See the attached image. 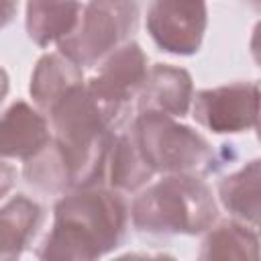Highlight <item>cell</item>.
I'll use <instances>...</instances> for the list:
<instances>
[{
	"label": "cell",
	"instance_id": "1",
	"mask_svg": "<svg viewBox=\"0 0 261 261\" xmlns=\"http://www.w3.org/2000/svg\"><path fill=\"white\" fill-rule=\"evenodd\" d=\"M53 226L37 257L45 261H92L124 241L128 206L122 192L108 186L75 188L57 200Z\"/></svg>",
	"mask_w": 261,
	"mask_h": 261
},
{
	"label": "cell",
	"instance_id": "2",
	"mask_svg": "<svg viewBox=\"0 0 261 261\" xmlns=\"http://www.w3.org/2000/svg\"><path fill=\"white\" fill-rule=\"evenodd\" d=\"M51 139L71 173V186H100L118 126L92 98L86 82L71 88L47 114Z\"/></svg>",
	"mask_w": 261,
	"mask_h": 261
},
{
	"label": "cell",
	"instance_id": "3",
	"mask_svg": "<svg viewBox=\"0 0 261 261\" xmlns=\"http://www.w3.org/2000/svg\"><path fill=\"white\" fill-rule=\"evenodd\" d=\"M128 218L143 234H202L216 222L218 206L200 175L175 173L147 186L133 200Z\"/></svg>",
	"mask_w": 261,
	"mask_h": 261
},
{
	"label": "cell",
	"instance_id": "4",
	"mask_svg": "<svg viewBox=\"0 0 261 261\" xmlns=\"http://www.w3.org/2000/svg\"><path fill=\"white\" fill-rule=\"evenodd\" d=\"M128 133L153 173L202 177L226 163L200 133L161 112H139Z\"/></svg>",
	"mask_w": 261,
	"mask_h": 261
},
{
	"label": "cell",
	"instance_id": "5",
	"mask_svg": "<svg viewBox=\"0 0 261 261\" xmlns=\"http://www.w3.org/2000/svg\"><path fill=\"white\" fill-rule=\"evenodd\" d=\"M139 27V0H90L75 31L57 43L59 53L82 69L96 67L124 45Z\"/></svg>",
	"mask_w": 261,
	"mask_h": 261
},
{
	"label": "cell",
	"instance_id": "6",
	"mask_svg": "<svg viewBox=\"0 0 261 261\" xmlns=\"http://www.w3.org/2000/svg\"><path fill=\"white\" fill-rule=\"evenodd\" d=\"M145 77L147 55L139 43L126 41L98 63V73L92 75L86 86L100 108L116 124H120Z\"/></svg>",
	"mask_w": 261,
	"mask_h": 261
},
{
	"label": "cell",
	"instance_id": "7",
	"mask_svg": "<svg viewBox=\"0 0 261 261\" xmlns=\"http://www.w3.org/2000/svg\"><path fill=\"white\" fill-rule=\"evenodd\" d=\"M192 116L216 135L253 130L259 118V86L255 82H234L200 90L192 98Z\"/></svg>",
	"mask_w": 261,
	"mask_h": 261
},
{
	"label": "cell",
	"instance_id": "8",
	"mask_svg": "<svg viewBox=\"0 0 261 261\" xmlns=\"http://www.w3.org/2000/svg\"><path fill=\"white\" fill-rule=\"evenodd\" d=\"M208 27L204 0H153L147 10V31L153 43L171 55L198 53Z\"/></svg>",
	"mask_w": 261,
	"mask_h": 261
},
{
	"label": "cell",
	"instance_id": "9",
	"mask_svg": "<svg viewBox=\"0 0 261 261\" xmlns=\"http://www.w3.org/2000/svg\"><path fill=\"white\" fill-rule=\"evenodd\" d=\"M194 98V82L188 69L169 63H155L137 94L139 112L151 110L167 116H186Z\"/></svg>",
	"mask_w": 261,
	"mask_h": 261
},
{
	"label": "cell",
	"instance_id": "10",
	"mask_svg": "<svg viewBox=\"0 0 261 261\" xmlns=\"http://www.w3.org/2000/svg\"><path fill=\"white\" fill-rule=\"evenodd\" d=\"M51 139L49 120L24 100L12 102L0 114V159H31Z\"/></svg>",
	"mask_w": 261,
	"mask_h": 261
},
{
	"label": "cell",
	"instance_id": "11",
	"mask_svg": "<svg viewBox=\"0 0 261 261\" xmlns=\"http://www.w3.org/2000/svg\"><path fill=\"white\" fill-rule=\"evenodd\" d=\"M82 67L75 65L71 59H67L61 53H47L43 55L31 75V98L39 112L45 116L49 110L75 86L84 84Z\"/></svg>",
	"mask_w": 261,
	"mask_h": 261
},
{
	"label": "cell",
	"instance_id": "12",
	"mask_svg": "<svg viewBox=\"0 0 261 261\" xmlns=\"http://www.w3.org/2000/svg\"><path fill=\"white\" fill-rule=\"evenodd\" d=\"M80 0H29L27 2V35L39 47H49L69 37L82 14Z\"/></svg>",
	"mask_w": 261,
	"mask_h": 261
},
{
	"label": "cell",
	"instance_id": "13",
	"mask_svg": "<svg viewBox=\"0 0 261 261\" xmlns=\"http://www.w3.org/2000/svg\"><path fill=\"white\" fill-rule=\"evenodd\" d=\"M43 224V208L18 194L0 206V261L18 259Z\"/></svg>",
	"mask_w": 261,
	"mask_h": 261
},
{
	"label": "cell",
	"instance_id": "14",
	"mask_svg": "<svg viewBox=\"0 0 261 261\" xmlns=\"http://www.w3.org/2000/svg\"><path fill=\"white\" fill-rule=\"evenodd\" d=\"M259 179L261 161L253 159L218 181V200L224 210L251 228L259 226Z\"/></svg>",
	"mask_w": 261,
	"mask_h": 261
},
{
	"label": "cell",
	"instance_id": "15",
	"mask_svg": "<svg viewBox=\"0 0 261 261\" xmlns=\"http://www.w3.org/2000/svg\"><path fill=\"white\" fill-rule=\"evenodd\" d=\"M153 175H155L153 169L147 165L130 133L114 135L108 149L106 173H104L108 188L130 194L147 186Z\"/></svg>",
	"mask_w": 261,
	"mask_h": 261
},
{
	"label": "cell",
	"instance_id": "16",
	"mask_svg": "<svg viewBox=\"0 0 261 261\" xmlns=\"http://www.w3.org/2000/svg\"><path fill=\"white\" fill-rule=\"evenodd\" d=\"M200 259H239V261H257L259 257V239L257 228L243 224L239 220H224L220 224H212L206 230L202 241Z\"/></svg>",
	"mask_w": 261,
	"mask_h": 261
},
{
	"label": "cell",
	"instance_id": "17",
	"mask_svg": "<svg viewBox=\"0 0 261 261\" xmlns=\"http://www.w3.org/2000/svg\"><path fill=\"white\" fill-rule=\"evenodd\" d=\"M22 175L29 186L45 194H65L73 190L71 173L53 139H49V143L41 151L24 161Z\"/></svg>",
	"mask_w": 261,
	"mask_h": 261
},
{
	"label": "cell",
	"instance_id": "18",
	"mask_svg": "<svg viewBox=\"0 0 261 261\" xmlns=\"http://www.w3.org/2000/svg\"><path fill=\"white\" fill-rule=\"evenodd\" d=\"M16 184V169L6 163V159H0V200L14 188Z\"/></svg>",
	"mask_w": 261,
	"mask_h": 261
},
{
	"label": "cell",
	"instance_id": "19",
	"mask_svg": "<svg viewBox=\"0 0 261 261\" xmlns=\"http://www.w3.org/2000/svg\"><path fill=\"white\" fill-rule=\"evenodd\" d=\"M18 10V0H0V29L8 27Z\"/></svg>",
	"mask_w": 261,
	"mask_h": 261
},
{
	"label": "cell",
	"instance_id": "20",
	"mask_svg": "<svg viewBox=\"0 0 261 261\" xmlns=\"http://www.w3.org/2000/svg\"><path fill=\"white\" fill-rule=\"evenodd\" d=\"M8 88H10V84H8V73L0 67V104L4 102V98H6V94H8Z\"/></svg>",
	"mask_w": 261,
	"mask_h": 261
},
{
	"label": "cell",
	"instance_id": "21",
	"mask_svg": "<svg viewBox=\"0 0 261 261\" xmlns=\"http://www.w3.org/2000/svg\"><path fill=\"white\" fill-rule=\"evenodd\" d=\"M247 2H249L253 8H259V0H247Z\"/></svg>",
	"mask_w": 261,
	"mask_h": 261
}]
</instances>
